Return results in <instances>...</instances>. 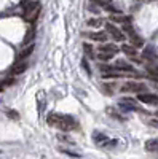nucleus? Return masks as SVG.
<instances>
[{
	"label": "nucleus",
	"mask_w": 158,
	"mask_h": 159,
	"mask_svg": "<svg viewBox=\"0 0 158 159\" xmlns=\"http://www.w3.org/2000/svg\"><path fill=\"white\" fill-rule=\"evenodd\" d=\"M105 30H107V34H110V37L115 40V42H123L125 40V32L123 30H120L117 27L115 24H112V22H107L105 24Z\"/></svg>",
	"instance_id": "nucleus-4"
},
{
	"label": "nucleus",
	"mask_w": 158,
	"mask_h": 159,
	"mask_svg": "<svg viewBox=\"0 0 158 159\" xmlns=\"http://www.w3.org/2000/svg\"><path fill=\"white\" fill-rule=\"evenodd\" d=\"M146 151L152 154H158V139H150L146 142Z\"/></svg>",
	"instance_id": "nucleus-12"
},
{
	"label": "nucleus",
	"mask_w": 158,
	"mask_h": 159,
	"mask_svg": "<svg viewBox=\"0 0 158 159\" xmlns=\"http://www.w3.org/2000/svg\"><path fill=\"white\" fill-rule=\"evenodd\" d=\"M88 24L91 25V27H99V25H101L102 22H101V19H99V18H91V19L88 21Z\"/></svg>",
	"instance_id": "nucleus-19"
},
{
	"label": "nucleus",
	"mask_w": 158,
	"mask_h": 159,
	"mask_svg": "<svg viewBox=\"0 0 158 159\" xmlns=\"http://www.w3.org/2000/svg\"><path fill=\"white\" fill-rule=\"evenodd\" d=\"M137 100L146 105H158V96L152 92H141L137 94Z\"/></svg>",
	"instance_id": "nucleus-6"
},
{
	"label": "nucleus",
	"mask_w": 158,
	"mask_h": 159,
	"mask_svg": "<svg viewBox=\"0 0 158 159\" xmlns=\"http://www.w3.org/2000/svg\"><path fill=\"white\" fill-rule=\"evenodd\" d=\"M96 57H98V61H102V62H107V61H110L113 56L112 54H105V52H101V51H98V54H96Z\"/></svg>",
	"instance_id": "nucleus-17"
},
{
	"label": "nucleus",
	"mask_w": 158,
	"mask_h": 159,
	"mask_svg": "<svg viewBox=\"0 0 158 159\" xmlns=\"http://www.w3.org/2000/svg\"><path fill=\"white\" fill-rule=\"evenodd\" d=\"M34 34H35V30H34V29H31V30H29L27 34H26V38H24V43H29L31 40L34 38Z\"/></svg>",
	"instance_id": "nucleus-20"
},
{
	"label": "nucleus",
	"mask_w": 158,
	"mask_h": 159,
	"mask_svg": "<svg viewBox=\"0 0 158 159\" xmlns=\"http://www.w3.org/2000/svg\"><path fill=\"white\" fill-rule=\"evenodd\" d=\"M82 67H83V69L86 70V73H88V75H91V69H89V64H88V61H86L85 57L82 59Z\"/></svg>",
	"instance_id": "nucleus-21"
},
{
	"label": "nucleus",
	"mask_w": 158,
	"mask_h": 159,
	"mask_svg": "<svg viewBox=\"0 0 158 159\" xmlns=\"http://www.w3.org/2000/svg\"><path fill=\"white\" fill-rule=\"evenodd\" d=\"M98 51H101V52H105V54H112V56H115L118 51H120V48H118L115 43H102L101 46H98Z\"/></svg>",
	"instance_id": "nucleus-8"
},
{
	"label": "nucleus",
	"mask_w": 158,
	"mask_h": 159,
	"mask_svg": "<svg viewBox=\"0 0 158 159\" xmlns=\"http://www.w3.org/2000/svg\"><path fill=\"white\" fill-rule=\"evenodd\" d=\"M120 49L125 52L126 56H129V57H136L137 56V48L133 46V45H122Z\"/></svg>",
	"instance_id": "nucleus-14"
},
{
	"label": "nucleus",
	"mask_w": 158,
	"mask_h": 159,
	"mask_svg": "<svg viewBox=\"0 0 158 159\" xmlns=\"http://www.w3.org/2000/svg\"><path fill=\"white\" fill-rule=\"evenodd\" d=\"M34 48H35V45L34 43H31V45H27V46H26L21 52H19V56H18V61H26V59H27L31 54H32V52H34Z\"/></svg>",
	"instance_id": "nucleus-13"
},
{
	"label": "nucleus",
	"mask_w": 158,
	"mask_h": 159,
	"mask_svg": "<svg viewBox=\"0 0 158 159\" xmlns=\"http://www.w3.org/2000/svg\"><path fill=\"white\" fill-rule=\"evenodd\" d=\"M128 37H129V42H131V45H133V46H136V48H142V46H144V40H142L136 32L129 34Z\"/></svg>",
	"instance_id": "nucleus-15"
},
{
	"label": "nucleus",
	"mask_w": 158,
	"mask_h": 159,
	"mask_svg": "<svg viewBox=\"0 0 158 159\" xmlns=\"http://www.w3.org/2000/svg\"><path fill=\"white\" fill-rule=\"evenodd\" d=\"M46 123L53 127H59L61 130H74L78 127V121L70 115H59V113H50L46 116Z\"/></svg>",
	"instance_id": "nucleus-1"
},
{
	"label": "nucleus",
	"mask_w": 158,
	"mask_h": 159,
	"mask_svg": "<svg viewBox=\"0 0 158 159\" xmlns=\"http://www.w3.org/2000/svg\"><path fill=\"white\" fill-rule=\"evenodd\" d=\"M142 57L146 59V61H149V62H156V59H158V54H156V49L153 48V46H149V48H146L144 49V52H142Z\"/></svg>",
	"instance_id": "nucleus-10"
},
{
	"label": "nucleus",
	"mask_w": 158,
	"mask_h": 159,
	"mask_svg": "<svg viewBox=\"0 0 158 159\" xmlns=\"http://www.w3.org/2000/svg\"><path fill=\"white\" fill-rule=\"evenodd\" d=\"M89 38H91V40H94V42L104 43V42H107V38H109V34H107V30L93 32V34H89Z\"/></svg>",
	"instance_id": "nucleus-11"
},
{
	"label": "nucleus",
	"mask_w": 158,
	"mask_h": 159,
	"mask_svg": "<svg viewBox=\"0 0 158 159\" xmlns=\"http://www.w3.org/2000/svg\"><path fill=\"white\" fill-rule=\"evenodd\" d=\"M93 140L96 145H99L102 148H110V147H115L117 145V140H110L109 137L101 134V132H93Z\"/></svg>",
	"instance_id": "nucleus-3"
},
{
	"label": "nucleus",
	"mask_w": 158,
	"mask_h": 159,
	"mask_svg": "<svg viewBox=\"0 0 158 159\" xmlns=\"http://www.w3.org/2000/svg\"><path fill=\"white\" fill-rule=\"evenodd\" d=\"M21 10H22V18L27 22H35L38 15H40V3L35 0H21Z\"/></svg>",
	"instance_id": "nucleus-2"
},
{
	"label": "nucleus",
	"mask_w": 158,
	"mask_h": 159,
	"mask_svg": "<svg viewBox=\"0 0 158 159\" xmlns=\"http://www.w3.org/2000/svg\"><path fill=\"white\" fill-rule=\"evenodd\" d=\"M26 70H27V62H26V61H16V64L11 67L10 73H11L13 76H16V75H21V73H24Z\"/></svg>",
	"instance_id": "nucleus-9"
},
{
	"label": "nucleus",
	"mask_w": 158,
	"mask_h": 159,
	"mask_svg": "<svg viewBox=\"0 0 158 159\" xmlns=\"http://www.w3.org/2000/svg\"><path fill=\"white\" fill-rule=\"evenodd\" d=\"M150 124H152L153 127H158V121H155V119H153V121H150Z\"/></svg>",
	"instance_id": "nucleus-24"
},
{
	"label": "nucleus",
	"mask_w": 158,
	"mask_h": 159,
	"mask_svg": "<svg viewBox=\"0 0 158 159\" xmlns=\"http://www.w3.org/2000/svg\"><path fill=\"white\" fill-rule=\"evenodd\" d=\"M113 69H115V70H118V72H128V73L134 72V67H133V65H131L129 62H126V61H123V59L115 61Z\"/></svg>",
	"instance_id": "nucleus-7"
},
{
	"label": "nucleus",
	"mask_w": 158,
	"mask_h": 159,
	"mask_svg": "<svg viewBox=\"0 0 158 159\" xmlns=\"http://www.w3.org/2000/svg\"><path fill=\"white\" fill-rule=\"evenodd\" d=\"M91 3H94L96 7H102V8L107 7V2H105V0H91Z\"/></svg>",
	"instance_id": "nucleus-22"
},
{
	"label": "nucleus",
	"mask_w": 158,
	"mask_h": 159,
	"mask_svg": "<svg viewBox=\"0 0 158 159\" xmlns=\"http://www.w3.org/2000/svg\"><path fill=\"white\" fill-rule=\"evenodd\" d=\"M7 115H8L10 118H13V119H18V118H19V115H18L15 110H10V111H7Z\"/></svg>",
	"instance_id": "nucleus-23"
},
{
	"label": "nucleus",
	"mask_w": 158,
	"mask_h": 159,
	"mask_svg": "<svg viewBox=\"0 0 158 159\" xmlns=\"http://www.w3.org/2000/svg\"><path fill=\"white\" fill-rule=\"evenodd\" d=\"M83 52L88 56V57H96V52H94V49H93V45H89V43H83Z\"/></svg>",
	"instance_id": "nucleus-16"
},
{
	"label": "nucleus",
	"mask_w": 158,
	"mask_h": 159,
	"mask_svg": "<svg viewBox=\"0 0 158 159\" xmlns=\"http://www.w3.org/2000/svg\"><path fill=\"white\" fill-rule=\"evenodd\" d=\"M146 91H147L146 84L136 83V81H129L125 86H122V92H137V94H141V92H146Z\"/></svg>",
	"instance_id": "nucleus-5"
},
{
	"label": "nucleus",
	"mask_w": 158,
	"mask_h": 159,
	"mask_svg": "<svg viewBox=\"0 0 158 159\" xmlns=\"http://www.w3.org/2000/svg\"><path fill=\"white\" fill-rule=\"evenodd\" d=\"M99 70L104 72V73H109V72H113V65H105V64H99Z\"/></svg>",
	"instance_id": "nucleus-18"
}]
</instances>
